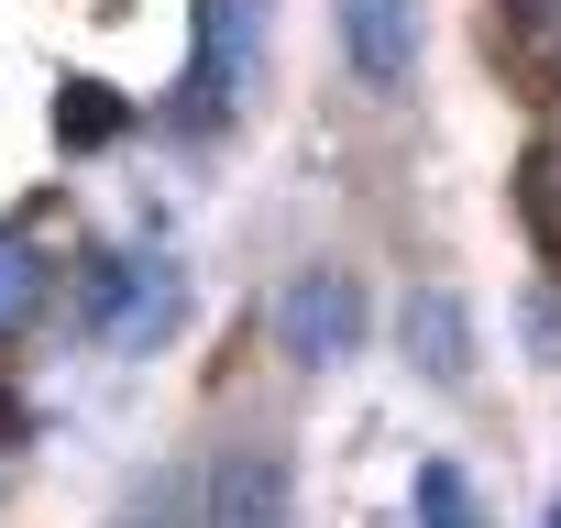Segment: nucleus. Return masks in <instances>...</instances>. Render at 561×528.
Masks as SVG:
<instances>
[{"mask_svg": "<svg viewBox=\"0 0 561 528\" xmlns=\"http://www.w3.org/2000/svg\"><path fill=\"white\" fill-rule=\"evenodd\" d=\"M176 320H187V276H176L165 253H144V264H122V298H111L100 342H111V353H154Z\"/></svg>", "mask_w": 561, "mask_h": 528, "instance_id": "39448f33", "label": "nucleus"}, {"mask_svg": "<svg viewBox=\"0 0 561 528\" xmlns=\"http://www.w3.org/2000/svg\"><path fill=\"white\" fill-rule=\"evenodd\" d=\"M275 342H287V364H342V353H364V287L342 276V264H309V276L275 298Z\"/></svg>", "mask_w": 561, "mask_h": 528, "instance_id": "f257e3e1", "label": "nucleus"}, {"mask_svg": "<svg viewBox=\"0 0 561 528\" xmlns=\"http://www.w3.org/2000/svg\"><path fill=\"white\" fill-rule=\"evenodd\" d=\"M209 528H298V484L275 440H231L209 462Z\"/></svg>", "mask_w": 561, "mask_h": 528, "instance_id": "7ed1b4c3", "label": "nucleus"}, {"mask_svg": "<svg viewBox=\"0 0 561 528\" xmlns=\"http://www.w3.org/2000/svg\"><path fill=\"white\" fill-rule=\"evenodd\" d=\"M419 34H430L419 0H342V56H353V78L386 89V100L419 78Z\"/></svg>", "mask_w": 561, "mask_h": 528, "instance_id": "20e7f679", "label": "nucleus"}, {"mask_svg": "<svg viewBox=\"0 0 561 528\" xmlns=\"http://www.w3.org/2000/svg\"><path fill=\"white\" fill-rule=\"evenodd\" d=\"M122 528H209V506H198V484H187V473H154V484L122 506Z\"/></svg>", "mask_w": 561, "mask_h": 528, "instance_id": "9d476101", "label": "nucleus"}, {"mask_svg": "<svg viewBox=\"0 0 561 528\" xmlns=\"http://www.w3.org/2000/svg\"><path fill=\"white\" fill-rule=\"evenodd\" d=\"M242 67H253V0H198V56H187L176 133H209V122H231V100H242Z\"/></svg>", "mask_w": 561, "mask_h": 528, "instance_id": "f03ea898", "label": "nucleus"}, {"mask_svg": "<svg viewBox=\"0 0 561 528\" xmlns=\"http://www.w3.org/2000/svg\"><path fill=\"white\" fill-rule=\"evenodd\" d=\"M122 122H133V100H122V89H100V78H67V89H56V144H78V154H89V144H111Z\"/></svg>", "mask_w": 561, "mask_h": 528, "instance_id": "6e6552de", "label": "nucleus"}, {"mask_svg": "<svg viewBox=\"0 0 561 528\" xmlns=\"http://www.w3.org/2000/svg\"><path fill=\"white\" fill-rule=\"evenodd\" d=\"M419 528H484V517H473L462 462H419Z\"/></svg>", "mask_w": 561, "mask_h": 528, "instance_id": "9b49d317", "label": "nucleus"}, {"mask_svg": "<svg viewBox=\"0 0 561 528\" xmlns=\"http://www.w3.org/2000/svg\"><path fill=\"white\" fill-rule=\"evenodd\" d=\"M34 298H45V253H34L23 231H0V331H23Z\"/></svg>", "mask_w": 561, "mask_h": 528, "instance_id": "1a4fd4ad", "label": "nucleus"}, {"mask_svg": "<svg viewBox=\"0 0 561 528\" xmlns=\"http://www.w3.org/2000/svg\"><path fill=\"white\" fill-rule=\"evenodd\" d=\"M550 528H561V506H550Z\"/></svg>", "mask_w": 561, "mask_h": 528, "instance_id": "f8f14e48", "label": "nucleus"}, {"mask_svg": "<svg viewBox=\"0 0 561 528\" xmlns=\"http://www.w3.org/2000/svg\"><path fill=\"white\" fill-rule=\"evenodd\" d=\"M495 45H506V67L528 89L561 100V0H495Z\"/></svg>", "mask_w": 561, "mask_h": 528, "instance_id": "0eeeda50", "label": "nucleus"}, {"mask_svg": "<svg viewBox=\"0 0 561 528\" xmlns=\"http://www.w3.org/2000/svg\"><path fill=\"white\" fill-rule=\"evenodd\" d=\"M408 364H419L430 386H473V320H462L451 287H419V298H408Z\"/></svg>", "mask_w": 561, "mask_h": 528, "instance_id": "423d86ee", "label": "nucleus"}]
</instances>
